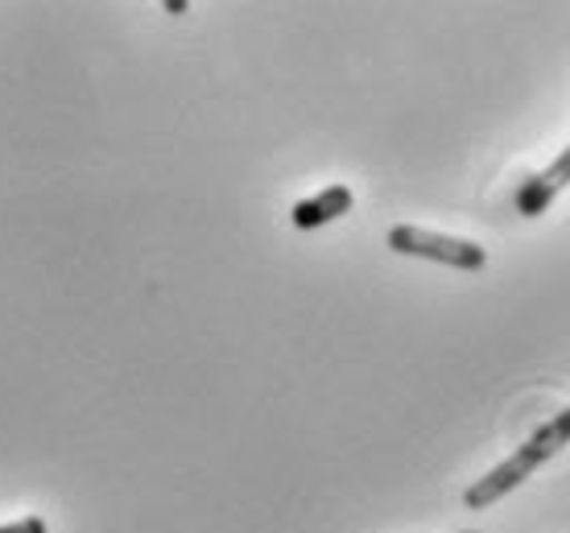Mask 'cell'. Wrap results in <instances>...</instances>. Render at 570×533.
<instances>
[{
    "mask_svg": "<svg viewBox=\"0 0 570 533\" xmlns=\"http://www.w3.org/2000/svg\"><path fill=\"white\" fill-rule=\"evenodd\" d=\"M562 447H570V405L558 414V418L542 422V426L529 434L525 443H521L509 460L497 463L488 476L475 480V484L463 492V505L468 509H492L500 496H509L517 484H525V480L533 476L546 460H554Z\"/></svg>",
    "mask_w": 570,
    "mask_h": 533,
    "instance_id": "6da1fadb",
    "label": "cell"
},
{
    "mask_svg": "<svg viewBox=\"0 0 570 533\" xmlns=\"http://www.w3.org/2000/svg\"><path fill=\"white\" fill-rule=\"evenodd\" d=\"M385 245L401 257H426L439 260V265H451V269H468V274H480L488 265L484 245L475 240H459V236H442V231L414 228V224H397L389 228Z\"/></svg>",
    "mask_w": 570,
    "mask_h": 533,
    "instance_id": "7a4b0ae2",
    "label": "cell"
},
{
    "mask_svg": "<svg viewBox=\"0 0 570 533\" xmlns=\"http://www.w3.org/2000/svg\"><path fill=\"white\" fill-rule=\"evenodd\" d=\"M567 187H570V145L558 154L554 161H550V166H546L542 174L525 178V187L517 190V211L529 216V219H538Z\"/></svg>",
    "mask_w": 570,
    "mask_h": 533,
    "instance_id": "3957f363",
    "label": "cell"
},
{
    "mask_svg": "<svg viewBox=\"0 0 570 533\" xmlns=\"http://www.w3.org/2000/svg\"><path fill=\"white\" fill-rule=\"evenodd\" d=\"M352 207H356V195H352V187H327V190H318L314 199L294 203L289 219H294V228L314 231V228H323V224H335V219H343Z\"/></svg>",
    "mask_w": 570,
    "mask_h": 533,
    "instance_id": "277c9868",
    "label": "cell"
},
{
    "mask_svg": "<svg viewBox=\"0 0 570 533\" xmlns=\"http://www.w3.org/2000/svg\"><path fill=\"white\" fill-rule=\"evenodd\" d=\"M0 533H46V521L42 517H21L13 525H0Z\"/></svg>",
    "mask_w": 570,
    "mask_h": 533,
    "instance_id": "5b68a950",
    "label": "cell"
},
{
    "mask_svg": "<svg viewBox=\"0 0 570 533\" xmlns=\"http://www.w3.org/2000/svg\"><path fill=\"white\" fill-rule=\"evenodd\" d=\"M468 533H471V530H468Z\"/></svg>",
    "mask_w": 570,
    "mask_h": 533,
    "instance_id": "8992f818",
    "label": "cell"
}]
</instances>
